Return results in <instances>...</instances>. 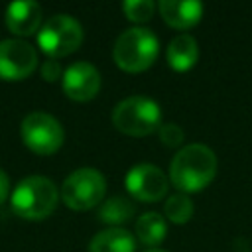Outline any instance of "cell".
I'll return each mask as SVG.
<instances>
[{
  "label": "cell",
  "instance_id": "1",
  "mask_svg": "<svg viewBox=\"0 0 252 252\" xmlns=\"http://www.w3.org/2000/svg\"><path fill=\"white\" fill-rule=\"evenodd\" d=\"M217 167V156L209 146L187 144L169 163V181L181 193H197L213 181Z\"/></svg>",
  "mask_w": 252,
  "mask_h": 252
},
{
  "label": "cell",
  "instance_id": "2",
  "mask_svg": "<svg viewBox=\"0 0 252 252\" xmlns=\"http://www.w3.org/2000/svg\"><path fill=\"white\" fill-rule=\"evenodd\" d=\"M59 201V189L55 183L43 175L24 177L12 191L10 205L12 211L26 220H43L47 219Z\"/></svg>",
  "mask_w": 252,
  "mask_h": 252
},
{
  "label": "cell",
  "instance_id": "3",
  "mask_svg": "<svg viewBox=\"0 0 252 252\" xmlns=\"http://www.w3.org/2000/svg\"><path fill=\"white\" fill-rule=\"evenodd\" d=\"M159 51V39L150 28H130L118 35L114 41L112 57L116 65L128 73H138L148 69Z\"/></svg>",
  "mask_w": 252,
  "mask_h": 252
},
{
  "label": "cell",
  "instance_id": "4",
  "mask_svg": "<svg viewBox=\"0 0 252 252\" xmlns=\"http://www.w3.org/2000/svg\"><path fill=\"white\" fill-rule=\"evenodd\" d=\"M112 124L128 136H148L161 126V108L150 96H128L112 110Z\"/></svg>",
  "mask_w": 252,
  "mask_h": 252
},
{
  "label": "cell",
  "instance_id": "5",
  "mask_svg": "<svg viewBox=\"0 0 252 252\" xmlns=\"http://www.w3.org/2000/svg\"><path fill=\"white\" fill-rule=\"evenodd\" d=\"M81 43H83V28L69 14L51 16L45 24H41L37 32V45L51 59H59L77 51Z\"/></svg>",
  "mask_w": 252,
  "mask_h": 252
},
{
  "label": "cell",
  "instance_id": "6",
  "mask_svg": "<svg viewBox=\"0 0 252 252\" xmlns=\"http://www.w3.org/2000/svg\"><path fill=\"white\" fill-rule=\"evenodd\" d=\"M106 193V179L94 167H81L67 175L61 185V199L73 211L96 207Z\"/></svg>",
  "mask_w": 252,
  "mask_h": 252
},
{
  "label": "cell",
  "instance_id": "7",
  "mask_svg": "<svg viewBox=\"0 0 252 252\" xmlns=\"http://www.w3.org/2000/svg\"><path fill=\"white\" fill-rule=\"evenodd\" d=\"M20 136H22V142L33 154H39V156L55 154L63 146V140H65L61 122L55 116L41 112V110L30 112L22 120Z\"/></svg>",
  "mask_w": 252,
  "mask_h": 252
},
{
  "label": "cell",
  "instance_id": "8",
  "mask_svg": "<svg viewBox=\"0 0 252 252\" xmlns=\"http://www.w3.org/2000/svg\"><path fill=\"white\" fill-rule=\"evenodd\" d=\"M37 67V51L24 39L0 41V79L24 81Z\"/></svg>",
  "mask_w": 252,
  "mask_h": 252
},
{
  "label": "cell",
  "instance_id": "9",
  "mask_svg": "<svg viewBox=\"0 0 252 252\" xmlns=\"http://www.w3.org/2000/svg\"><path fill=\"white\" fill-rule=\"evenodd\" d=\"M124 185L134 199L154 203V201H159L161 197H165L169 179L165 177V173L159 167H156L152 163H138L126 173Z\"/></svg>",
  "mask_w": 252,
  "mask_h": 252
},
{
  "label": "cell",
  "instance_id": "10",
  "mask_svg": "<svg viewBox=\"0 0 252 252\" xmlns=\"http://www.w3.org/2000/svg\"><path fill=\"white\" fill-rule=\"evenodd\" d=\"M63 93L77 102L91 100L98 94L100 73L89 61H75L63 71Z\"/></svg>",
  "mask_w": 252,
  "mask_h": 252
},
{
  "label": "cell",
  "instance_id": "11",
  "mask_svg": "<svg viewBox=\"0 0 252 252\" xmlns=\"http://www.w3.org/2000/svg\"><path fill=\"white\" fill-rule=\"evenodd\" d=\"M6 26L16 35H32L41 28V6L33 0H18L6 8Z\"/></svg>",
  "mask_w": 252,
  "mask_h": 252
},
{
  "label": "cell",
  "instance_id": "12",
  "mask_svg": "<svg viewBox=\"0 0 252 252\" xmlns=\"http://www.w3.org/2000/svg\"><path fill=\"white\" fill-rule=\"evenodd\" d=\"M161 18L177 30H189L203 18V4L197 0H161L158 4Z\"/></svg>",
  "mask_w": 252,
  "mask_h": 252
},
{
  "label": "cell",
  "instance_id": "13",
  "mask_svg": "<svg viewBox=\"0 0 252 252\" xmlns=\"http://www.w3.org/2000/svg\"><path fill=\"white\" fill-rule=\"evenodd\" d=\"M134 236L120 226H108L96 232L89 242V252H134Z\"/></svg>",
  "mask_w": 252,
  "mask_h": 252
},
{
  "label": "cell",
  "instance_id": "14",
  "mask_svg": "<svg viewBox=\"0 0 252 252\" xmlns=\"http://www.w3.org/2000/svg\"><path fill=\"white\" fill-rule=\"evenodd\" d=\"M199 59V47L191 33L175 35L167 45V63L175 71H189Z\"/></svg>",
  "mask_w": 252,
  "mask_h": 252
},
{
  "label": "cell",
  "instance_id": "15",
  "mask_svg": "<svg viewBox=\"0 0 252 252\" xmlns=\"http://www.w3.org/2000/svg\"><path fill=\"white\" fill-rule=\"evenodd\" d=\"M167 234V224H165V219L156 213V211H150V213H144L138 220H136V236L148 244V246H156L159 244Z\"/></svg>",
  "mask_w": 252,
  "mask_h": 252
},
{
  "label": "cell",
  "instance_id": "16",
  "mask_svg": "<svg viewBox=\"0 0 252 252\" xmlns=\"http://www.w3.org/2000/svg\"><path fill=\"white\" fill-rule=\"evenodd\" d=\"M134 213H136V207L132 205V201L124 197H110L100 205L98 219L110 226H120L128 222L134 217Z\"/></svg>",
  "mask_w": 252,
  "mask_h": 252
},
{
  "label": "cell",
  "instance_id": "17",
  "mask_svg": "<svg viewBox=\"0 0 252 252\" xmlns=\"http://www.w3.org/2000/svg\"><path fill=\"white\" fill-rule=\"evenodd\" d=\"M163 211H165L167 220L175 224H185L193 217V201L185 193H175L165 201Z\"/></svg>",
  "mask_w": 252,
  "mask_h": 252
},
{
  "label": "cell",
  "instance_id": "18",
  "mask_svg": "<svg viewBox=\"0 0 252 252\" xmlns=\"http://www.w3.org/2000/svg\"><path fill=\"white\" fill-rule=\"evenodd\" d=\"M122 10H124L128 20H132L136 24H142V22H148L154 16L156 4L152 0H126L122 4Z\"/></svg>",
  "mask_w": 252,
  "mask_h": 252
},
{
  "label": "cell",
  "instance_id": "19",
  "mask_svg": "<svg viewBox=\"0 0 252 252\" xmlns=\"http://www.w3.org/2000/svg\"><path fill=\"white\" fill-rule=\"evenodd\" d=\"M158 134H159V138H161V142L165 144V146H179L181 142H183V130H181V126H177V124H173V122H169V124H161L159 126V130H158Z\"/></svg>",
  "mask_w": 252,
  "mask_h": 252
},
{
  "label": "cell",
  "instance_id": "20",
  "mask_svg": "<svg viewBox=\"0 0 252 252\" xmlns=\"http://www.w3.org/2000/svg\"><path fill=\"white\" fill-rule=\"evenodd\" d=\"M41 77L47 81V83H53L57 79L63 77V69L61 65L57 63V59H47L43 65H41Z\"/></svg>",
  "mask_w": 252,
  "mask_h": 252
},
{
  "label": "cell",
  "instance_id": "21",
  "mask_svg": "<svg viewBox=\"0 0 252 252\" xmlns=\"http://www.w3.org/2000/svg\"><path fill=\"white\" fill-rule=\"evenodd\" d=\"M8 195H10V179H8V173L0 169V205L8 199Z\"/></svg>",
  "mask_w": 252,
  "mask_h": 252
},
{
  "label": "cell",
  "instance_id": "22",
  "mask_svg": "<svg viewBox=\"0 0 252 252\" xmlns=\"http://www.w3.org/2000/svg\"><path fill=\"white\" fill-rule=\"evenodd\" d=\"M146 252H165V250H161V248H150V250H146Z\"/></svg>",
  "mask_w": 252,
  "mask_h": 252
}]
</instances>
